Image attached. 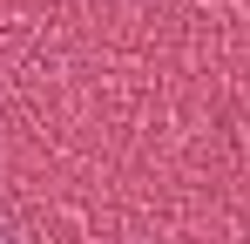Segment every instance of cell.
Here are the masks:
<instances>
[{"instance_id":"obj_1","label":"cell","mask_w":250,"mask_h":244,"mask_svg":"<svg viewBox=\"0 0 250 244\" xmlns=\"http://www.w3.org/2000/svg\"><path fill=\"white\" fill-rule=\"evenodd\" d=\"M0 244H14V238H7V231H0Z\"/></svg>"}]
</instances>
